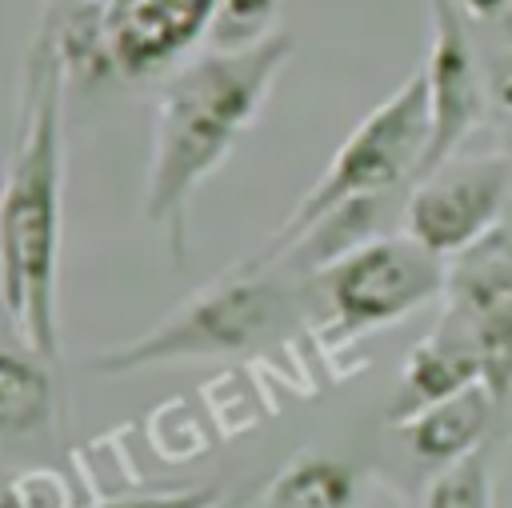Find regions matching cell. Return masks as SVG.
I'll return each mask as SVG.
<instances>
[{"mask_svg": "<svg viewBox=\"0 0 512 508\" xmlns=\"http://www.w3.org/2000/svg\"><path fill=\"white\" fill-rule=\"evenodd\" d=\"M64 88L52 24L40 20L20 64L16 128L0 176V300L28 352H60V244H64Z\"/></svg>", "mask_w": 512, "mask_h": 508, "instance_id": "obj_1", "label": "cell"}, {"mask_svg": "<svg viewBox=\"0 0 512 508\" xmlns=\"http://www.w3.org/2000/svg\"><path fill=\"white\" fill-rule=\"evenodd\" d=\"M296 40L272 32L268 40L220 52L208 48L172 68L152 104V144L144 168V220L164 240L176 268L192 252V196L232 156L240 136L264 112Z\"/></svg>", "mask_w": 512, "mask_h": 508, "instance_id": "obj_2", "label": "cell"}, {"mask_svg": "<svg viewBox=\"0 0 512 508\" xmlns=\"http://www.w3.org/2000/svg\"><path fill=\"white\" fill-rule=\"evenodd\" d=\"M288 268H240L232 264L220 280L192 292L148 332L100 348L88 368L100 376H124L172 360H216L252 356L280 344L308 312V288Z\"/></svg>", "mask_w": 512, "mask_h": 508, "instance_id": "obj_3", "label": "cell"}, {"mask_svg": "<svg viewBox=\"0 0 512 508\" xmlns=\"http://www.w3.org/2000/svg\"><path fill=\"white\" fill-rule=\"evenodd\" d=\"M428 140H432V100H428V76L424 68H416L340 140L316 184L276 224V232L260 244V252L240 260V268H272L308 228H316L328 212H336L348 200L408 192L420 176Z\"/></svg>", "mask_w": 512, "mask_h": 508, "instance_id": "obj_4", "label": "cell"}, {"mask_svg": "<svg viewBox=\"0 0 512 508\" xmlns=\"http://www.w3.org/2000/svg\"><path fill=\"white\" fill-rule=\"evenodd\" d=\"M448 260L416 244L408 232H384L308 276L324 304L332 340L348 344L388 328L448 292Z\"/></svg>", "mask_w": 512, "mask_h": 508, "instance_id": "obj_5", "label": "cell"}, {"mask_svg": "<svg viewBox=\"0 0 512 508\" xmlns=\"http://www.w3.org/2000/svg\"><path fill=\"white\" fill-rule=\"evenodd\" d=\"M512 192L508 156H452L404 196L400 224L428 252L456 260L480 248L504 216Z\"/></svg>", "mask_w": 512, "mask_h": 508, "instance_id": "obj_6", "label": "cell"}, {"mask_svg": "<svg viewBox=\"0 0 512 508\" xmlns=\"http://www.w3.org/2000/svg\"><path fill=\"white\" fill-rule=\"evenodd\" d=\"M420 68L428 76L432 140H428L416 180H424L428 172L448 164L460 152V144L488 116L484 60L472 40L468 12L456 0H428V60Z\"/></svg>", "mask_w": 512, "mask_h": 508, "instance_id": "obj_7", "label": "cell"}, {"mask_svg": "<svg viewBox=\"0 0 512 508\" xmlns=\"http://www.w3.org/2000/svg\"><path fill=\"white\" fill-rule=\"evenodd\" d=\"M112 76L144 80L184 60L212 28L220 0H96Z\"/></svg>", "mask_w": 512, "mask_h": 508, "instance_id": "obj_8", "label": "cell"}, {"mask_svg": "<svg viewBox=\"0 0 512 508\" xmlns=\"http://www.w3.org/2000/svg\"><path fill=\"white\" fill-rule=\"evenodd\" d=\"M488 384V368H484V352L480 344L468 336V328H460L448 312L444 320L408 348L404 364H400V380L396 392L388 400V424H404L408 416L448 400L452 392L468 388V384Z\"/></svg>", "mask_w": 512, "mask_h": 508, "instance_id": "obj_9", "label": "cell"}, {"mask_svg": "<svg viewBox=\"0 0 512 508\" xmlns=\"http://www.w3.org/2000/svg\"><path fill=\"white\" fill-rule=\"evenodd\" d=\"M500 416H504L500 396L492 392V384L480 380V384H468V388L452 392L448 400H440L392 428L404 440L408 456L432 476V472L456 464L460 456L492 444Z\"/></svg>", "mask_w": 512, "mask_h": 508, "instance_id": "obj_10", "label": "cell"}, {"mask_svg": "<svg viewBox=\"0 0 512 508\" xmlns=\"http://www.w3.org/2000/svg\"><path fill=\"white\" fill-rule=\"evenodd\" d=\"M364 468L332 452H296L264 488V508H360Z\"/></svg>", "mask_w": 512, "mask_h": 508, "instance_id": "obj_11", "label": "cell"}, {"mask_svg": "<svg viewBox=\"0 0 512 508\" xmlns=\"http://www.w3.org/2000/svg\"><path fill=\"white\" fill-rule=\"evenodd\" d=\"M56 372L28 348L0 352V440H28L52 424Z\"/></svg>", "mask_w": 512, "mask_h": 508, "instance_id": "obj_12", "label": "cell"}, {"mask_svg": "<svg viewBox=\"0 0 512 508\" xmlns=\"http://www.w3.org/2000/svg\"><path fill=\"white\" fill-rule=\"evenodd\" d=\"M420 508H496L492 484V444L460 456L456 464L428 476Z\"/></svg>", "mask_w": 512, "mask_h": 508, "instance_id": "obj_13", "label": "cell"}, {"mask_svg": "<svg viewBox=\"0 0 512 508\" xmlns=\"http://www.w3.org/2000/svg\"><path fill=\"white\" fill-rule=\"evenodd\" d=\"M276 16H280V0H220L216 20L208 28V48L220 52L252 48L272 32H280Z\"/></svg>", "mask_w": 512, "mask_h": 508, "instance_id": "obj_14", "label": "cell"}, {"mask_svg": "<svg viewBox=\"0 0 512 508\" xmlns=\"http://www.w3.org/2000/svg\"><path fill=\"white\" fill-rule=\"evenodd\" d=\"M224 492L204 484V488H172V492H140V496H116L96 508H220Z\"/></svg>", "mask_w": 512, "mask_h": 508, "instance_id": "obj_15", "label": "cell"}, {"mask_svg": "<svg viewBox=\"0 0 512 508\" xmlns=\"http://www.w3.org/2000/svg\"><path fill=\"white\" fill-rule=\"evenodd\" d=\"M12 488H16V496H20L24 508H68V488L48 468H36V472L16 476Z\"/></svg>", "mask_w": 512, "mask_h": 508, "instance_id": "obj_16", "label": "cell"}, {"mask_svg": "<svg viewBox=\"0 0 512 508\" xmlns=\"http://www.w3.org/2000/svg\"><path fill=\"white\" fill-rule=\"evenodd\" d=\"M0 508H24V504H20V496H16V488H12V484H4V488H0Z\"/></svg>", "mask_w": 512, "mask_h": 508, "instance_id": "obj_17", "label": "cell"}, {"mask_svg": "<svg viewBox=\"0 0 512 508\" xmlns=\"http://www.w3.org/2000/svg\"><path fill=\"white\" fill-rule=\"evenodd\" d=\"M504 420L512 424V392H508V400H504Z\"/></svg>", "mask_w": 512, "mask_h": 508, "instance_id": "obj_18", "label": "cell"}, {"mask_svg": "<svg viewBox=\"0 0 512 508\" xmlns=\"http://www.w3.org/2000/svg\"><path fill=\"white\" fill-rule=\"evenodd\" d=\"M56 4H80V0H56Z\"/></svg>", "mask_w": 512, "mask_h": 508, "instance_id": "obj_19", "label": "cell"}]
</instances>
